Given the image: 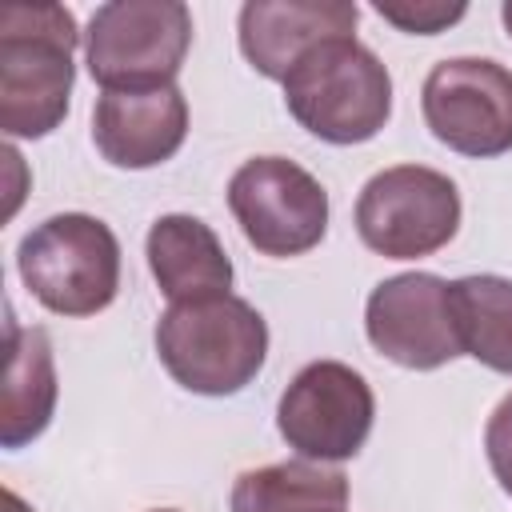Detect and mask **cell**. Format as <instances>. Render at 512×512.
Wrapping results in <instances>:
<instances>
[{
	"label": "cell",
	"mask_w": 512,
	"mask_h": 512,
	"mask_svg": "<svg viewBox=\"0 0 512 512\" xmlns=\"http://www.w3.org/2000/svg\"><path fill=\"white\" fill-rule=\"evenodd\" d=\"M464 356L512 376V280L480 272L448 284Z\"/></svg>",
	"instance_id": "cell-16"
},
{
	"label": "cell",
	"mask_w": 512,
	"mask_h": 512,
	"mask_svg": "<svg viewBox=\"0 0 512 512\" xmlns=\"http://www.w3.org/2000/svg\"><path fill=\"white\" fill-rule=\"evenodd\" d=\"M228 208L264 256H304L328 232L324 184L288 156H252L228 180Z\"/></svg>",
	"instance_id": "cell-7"
},
{
	"label": "cell",
	"mask_w": 512,
	"mask_h": 512,
	"mask_svg": "<svg viewBox=\"0 0 512 512\" xmlns=\"http://www.w3.org/2000/svg\"><path fill=\"white\" fill-rule=\"evenodd\" d=\"M76 20L64 4H8L0 12V128L40 140L68 116L76 80Z\"/></svg>",
	"instance_id": "cell-1"
},
{
	"label": "cell",
	"mask_w": 512,
	"mask_h": 512,
	"mask_svg": "<svg viewBox=\"0 0 512 512\" xmlns=\"http://www.w3.org/2000/svg\"><path fill=\"white\" fill-rule=\"evenodd\" d=\"M376 416L368 380L340 360L304 364L276 404V428L300 460L340 464L352 460Z\"/></svg>",
	"instance_id": "cell-8"
},
{
	"label": "cell",
	"mask_w": 512,
	"mask_h": 512,
	"mask_svg": "<svg viewBox=\"0 0 512 512\" xmlns=\"http://www.w3.org/2000/svg\"><path fill=\"white\" fill-rule=\"evenodd\" d=\"M16 268L48 312L96 316L120 288V240L88 212H60L20 240Z\"/></svg>",
	"instance_id": "cell-4"
},
{
	"label": "cell",
	"mask_w": 512,
	"mask_h": 512,
	"mask_svg": "<svg viewBox=\"0 0 512 512\" xmlns=\"http://www.w3.org/2000/svg\"><path fill=\"white\" fill-rule=\"evenodd\" d=\"M156 512H176V508H156Z\"/></svg>",
	"instance_id": "cell-21"
},
{
	"label": "cell",
	"mask_w": 512,
	"mask_h": 512,
	"mask_svg": "<svg viewBox=\"0 0 512 512\" xmlns=\"http://www.w3.org/2000/svg\"><path fill=\"white\" fill-rule=\"evenodd\" d=\"M156 356L196 396H232L256 380L268 356V324L240 296L172 304L156 324Z\"/></svg>",
	"instance_id": "cell-2"
},
{
	"label": "cell",
	"mask_w": 512,
	"mask_h": 512,
	"mask_svg": "<svg viewBox=\"0 0 512 512\" xmlns=\"http://www.w3.org/2000/svg\"><path fill=\"white\" fill-rule=\"evenodd\" d=\"M356 20L360 8L352 0H248L240 8V52L260 76L284 84L304 52L356 36Z\"/></svg>",
	"instance_id": "cell-12"
},
{
	"label": "cell",
	"mask_w": 512,
	"mask_h": 512,
	"mask_svg": "<svg viewBox=\"0 0 512 512\" xmlns=\"http://www.w3.org/2000/svg\"><path fill=\"white\" fill-rule=\"evenodd\" d=\"M192 44V12L180 0L100 4L84 32V60L104 92L176 84Z\"/></svg>",
	"instance_id": "cell-5"
},
{
	"label": "cell",
	"mask_w": 512,
	"mask_h": 512,
	"mask_svg": "<svg viewBox=\"0 0 512 512\" xmlns=\"http://www.w3.org/2000/svg\"><path fill=\"white\" fill-rule=\"evenodd\" d=\"M148 268L160 284V292L172 304H192V300H212L228 296L232 288V260L220 244V236L184 212L160 216L148 228Z\"/></svg>",
	"instance_id": "cell-13"
},
{
	"label": "cell",
	"mask_w": 512,
	"mask_h": 512,
	"mask_svg": "<svg viewBox=\"0 0 512 512\" xmlns=\"http://www.w3.org/2000/svg\"><path fill=\"white\" fill-rule=\"evenodd\" d=\"M424 124L460 156L492 160L512 152V72L484 56L440 60L420 92Z\"/></svg>",
	"instance_id": "cell-9"
},
{
	"label": "cell",
	"mask_w": 512,
	"mask_h": 512,
	"mask_svg": "<svg viewBox=\"0 0 512 512\" xmlns=\"http://www.w3.org/2000/svg\"><path fill=\"white\" fill-rule=\"evenodd\" d=\"M364 332L380 356L412 372H432L464 356L448 280L432 272H400L380 280L364 308Z\"/></svg>",
	"instance_id": "cell-10"
},
{
	"label": "cell",
	"mask_w": 512,
	"mask_h": 512,
	"mask_svg": "<svg viewBox=\"0 0 512 512\" xmlns=\"http://www.w3.org/2000/svg\"><path fill=\"white\" fill-rule=\"evenodd\" d=\"M500 20H504V28H508V36H512V0L500 4Z\"/></svg>",
	"instance_id": "cell-20"
},
{
	"label": "cell",
	"mask_w": 512,
	"mask_h": 512,
	"mask_svg": "<svg viewBox=\"0 0 512 512\" xmlns=\"http://www.w3.org/2000/svg\"><path fill=\"white\" fill-rule=\"evenodd\" d=\"M188 136V100L176 84L100 92L92 108L96 152L116 168H156Z\"/></svg>",
	"instance_id": "cell-11"
},
{
	"label": "cell",
	"mask_w": 512,
	"mask_h": 512,
	"mask_svg": "<svg viewBox=\"0 0 512 512\" xmlns=\"http://www.w3.org/2000/svg\"><path fill=\"white\" fill-rule=\"evenodd\" d=\"M460 228L456 184L424 164L376 172L356 200L360 240L388 260H420L440 252Z\"/></svg>",
	"instance_id": "cell-6"
},
{
	"label": "cell",
	"mask_w": 512,
	"mask_h": 512,
	"mask_svg": "<svg viewBox=\"0 0 512 512\" xmlns=\"http://www.w3.org/2000/svg\"><path fill=\"white\" fill-rule=\"evenodd\" d=\"M292 120L328 144H364L392 116V76L356 36L316 44L284 76Z\"/></svg>",
	"instance_id": "cell-3"
},
{
	"label": "cell",
	"mask_w": 512,
	"mask_h": 512,
	"mask_svg": "<svg viewBox=\"0 0 512 512\" xmlns=\"http://www.w3.org/2000/svg\"><path fill=\"white\" fill-rule=\"evenodd\" d=\"M4 504H8V512H28V504L16 492H4Z\"/></svg>",
	"instance_id": "cell-19"
},
{
	"label": "cell",
	"mask_w": 512,
	"mask_h": 512,
	"mask_svg": "<svg viewBox=\"0 0 512 512\" xmlns=\"http://www.w3.org/2000/svg\"><path fill=\"white\" fill-rule=\"evenodd\" d=\"M56 360L44 328H20L8 316V364H4V396H0V444L24 448L32 444L52 412H56Z\"/></svg>",
	"instance_id": "cell-14"
},
{
	"label": "cell",
	"mask_w": 512,
	"mask_h": 512,
	"mask_svg": "<svg viewBox=\"0 0 512 512\" xmlns=\"http://www.w3.org/2000/svg\"><path fill=\"white\" fill-rule=\"evenodd\" d=\"M484 452L492 464V476L500 480V488L512 496V392L496 404V412L488 416L484 428Z\"/></svg>",
	"instance_id": "cell-18"
},
{
	"label": "cell",
	"mask_w": 512,
	"mask_h": 512,
	"mask_svg": "<svg viewBox=\"0 0 512 512\" xmlns=\"http://www.w3.org/2000/svg\"><path fill=\"white\" fill-rule=\"evenodd\" d=\"M372 8L388 24H396L400 32H412V36H436L468 12L464 4H444V0H376Z\"/></svg>",
	"instance_id": "cell-17"
},
{
	"label": "cell",
	"mask_w": 512,
	"mask_h": 512,
	"mask_svg": "<svg viewBox=\"0 0 512 512\" xmlns=\"http://www.w3.org/2000/svg\"><path fill=\"white\" fill-rule=\"evenodd\" d=\"M228 504L232 512H344L348 476L320 460H280L240 472Z\"/></svg>",
	"instance_id": "cell-15"
}]
</instances>
